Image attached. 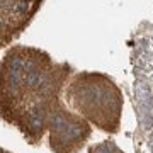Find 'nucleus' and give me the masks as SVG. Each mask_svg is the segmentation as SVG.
Masks as SVG:
<instances>
[{
    "mask_svg": "<svg viewBox=\"0 0 153 153\" xmlns=\"http://www.w3.org/2000/svg\"><path fill=\"white\" fill-rule=\"evenodd\" d=\"M26 82H27L29 87H36V85L41 83V75L38 71H29L27 76H26Z\"/></svg>",
    "mask_w": 153,
    "mask_h": 153,
    "instance_id": "1",
    "label": "nucleus"
},
{
    "mask_svg": "<svg viewBox=\"0 0 153 153\" xmlns=\"http://www.w3.org/2000/svg\"><path fill=\"white\" fill-rule=\"evenodd\" d=\"M22 65H24V61L19 58V56H14V58H10V61H9V70H22Z\"/></svg>",
    "mask_w": 153,
    "mask_h": 153,
    "instance_id": "2",
    "label": "nucleus"
},
{
    "mask_svg": "<svg viewBox=\"0 0 153 153\" xmlns=\"http://www.w3.org/2000/svg\"><path fill=\"white\" fill-rule=\"evenodd\" d=\"M14 12H17V14L27 12V2L26 0H19L17 4H14Z\"/></svg>",
    "mask_w": 153,
    "mask_h": 153,
    "instance_id": "3",
    "label": "nucleus"
},
{
    "mask_svg": "<svg viewBox=\"0 0 153 153\" xmlns=\"http://www.w3.org/2000/svg\"><path fill=\"white\" fill-rule=\"evenodd\" d=\"M31 126H33L34 129H39L43 126V117L41 116H33L31 117Z\"/></svg>",
    "mask_w": 153,
    "mask_h": 153,
    "instance_id": "4",
    "label": "nucleus"
},
{
    "mask_svg": "<svg viewBox=\"0 0 153 153\" xmlns=\"http://www.w3.org/2000/svg\"><path fill=\"white\" fill-rule=\"evenodd\" d=\"M63 124H65V121L61 119V117H55V119H53V126H56V129H61Z\"/></svg>",
    "mask_w": 153,
    "mask_h": 153,
    "instance_id": "5",
    "label": "nucleus"
},
{
    "mask_svg": "<svg viewBox=\"0 0 153 153\" xmlns=\"http://www.w3.org/2000/svg\"><path fill=\"white\" fill-rule=\"evenodd\" d=\"M0 29H2V22H0Z\"/></svg>",
    "mask_w": 153,
    "mask_h": 153,
    "instance_id": "6",
    "label": "nucleus"
}]
</instances>
